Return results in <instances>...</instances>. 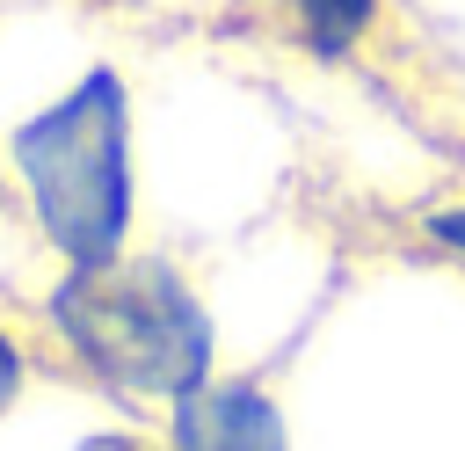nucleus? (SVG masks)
<instances>
[{"mask_svg":"<svg viewBox=\"0 0 465 451\" xmlns=\"http://www.w3.org/2000/svg\"><path fill=\"white\" fill-rule=\"evenodd\" d=\"M160 451H291V422H283V400L262 378L218 371L211 386H196L189 400L167 407Z\"/></svg>","mask_w":465,"mask_h":451,"instance_id":"7ed1b4c3","label":"nucleus"},{"mask_svg":"<svg viewBox=\"0 0 465 451\" xmlns=\"http://www.w3.org/2000/svg\"><path fill=\"white\" fill-rule=\"evenodd\" d=\"M58 356L116 400L174 407L218 378V327L203 291L167 255H124L109 269H58L36 298Z\"/></svg>","mask_w":465,"mask_h":451,"instance_id":"f03ea898","label":"nucleus"},{"mask_svg":"<svg viewBox=\"0 0 465 451\" xmlns=\"http://www.w3.org/2000/svg\"><path fill=\"white\" fill-rule=\"evenodd\" d=\"M80 451H160V444H145V436H131V429H102V436H87Z\"/></svg>","mask_w":465,"mask_h":451,"instance_id":"0eeeda50","label":"nucleus"},{"mask_svg":"<svg viewBox=\"0 0 465 451\" xmlns=\"http://www.w3.org/2000/svg\"><path fill=\"white\" fill-rule=\"evenodd\" d=\"M7 211H15V175H7V160H0V226H7Z\"/></svg>","mask_w":465,"mask_h":451,"instance_id":"6e6552de","label":"nucleus"},{"mask_svg":"<svg viewBox=\"0 0 465 451\" xmlns=\"http://www.w3.org/2000/svg\"><path fill=\"white\" fill-rule=\"evenodd\" d=\"M421 233H429L443 255H458V262H465V196H458V204H443V211H429V218H421Z\"/></svg>","mask_w":465,"mask_h":451,"instance_id":"423d86ee","label":"nucleus"},{"mask_svg":"<svg viewBox=\"0 0 465 451\" xmlns=\"http://www.w3.org/2000/svg\"><path fill=\"white\" fill-rule=\"evenodd\" d=\"M29 378H36V349H29V335L0 313V422L22 407V393H29Z\"/></svg>","mask_w":465,"mask_h":451,"instance_id":"39448f33","label":"nucleus"},{"mask_svg":"<svg viewBox=\"0 0 465 451\" xmlns=\"http://www.w3.org/2000/svg\"><path fill=\"white\" fill-rule=\"evenodd\" d=\"M0 160L15 175V204L58 269H109L131 255L138 226V167H131V87L116 65L73 73L51 102L7 124Z\"/></svg>","mask_w":465,"mask_h":451,"instance_id":"f257e3e1","label":"nucleus"},{"mask_svg":"<svg viewBox=\"0 0 465 451\" xmlns=\"http://www.w3.org/2000/svg\"><path fill=\"white\" fill-rule=\"evenodd\" d=\"M378 7L385 0H276V22H283V36L305 58H327L334 65V58H349V51L371 44Z\"/></svg>","mask_w":465,"mask_h":451,"instance_id":"20e7f679","label":"nucleus"}]
</instances>
